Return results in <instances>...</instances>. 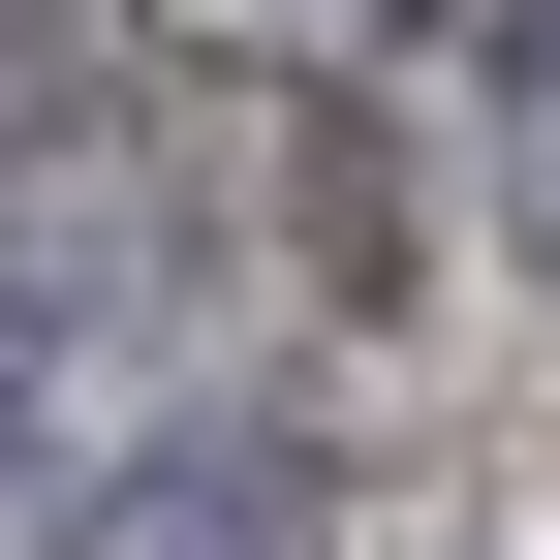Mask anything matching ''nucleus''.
Instances as JSON below:
<instances>
[{
	"label": "nucleus",
	"mask_w": 560,
	"mask_h": 560,
	"mask_svg": "<svg viewBox=\"0 0 560 560\" xmlns=\"http://www.w3.org/2000/svg\"><path fill=\"white\" fill-rule=\"evenodd\" d=\"M62 560H312V436H94V499H62Z\"/></svg>",
	"instance_id": "nucleus-1"
},
{
	"label": "nucleus",
	"mask_w": 560,
	"mask_h": 560,
	"mask_svg": "<svg viewBox=\"0 0 560 560\" xmlns=\"http://www.w3.org/2000/svg\"><path fill=\"white\" fill-rule=\"evenodd\" d=\"M156 62H249V94H312V62H405L436 0H125Z\"/></svg>",
	"instance_id": "nucleus-2"
},
{
	"label": "nucleus",
	"mask_w": 560,
	"mask_h": 560,
	"mask_svg": "<svg viewBox=\"0 0 560 560\" xmlns=\"http://www.w3.org/2000/svg\"><path fill=\"white\" fill-rule=\"evenodd\" d=\"M467 187H499V249L560 280V0H499V94H467Z\"/></svg>",
	"instance_id": "nucleus-3"
},
{
	"label": "nucleus",
	"mask_w": 560,
	"mask_h": 560,
	"mask_svg": "<svg viewBox=\"0 0 560 560\" xmlns=\"http://www.w3.org/2000/svg\"><path fill=\"white\" fill-rule=\"evenodd\" d=\"M62 499H94V436H62V280L0 249V529H62Z\"/></svg>",
	"instance_id": "nucleus-4"
}]
</instances>
